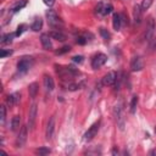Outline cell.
I'll return each mask as SVG.
<instances>
[{
	"mask_svg": "<svg viewBox=\"0 0 156 156\" xmlns=\"http://www.w3.org/2000/svg\"><path fill=\"white\" fill-rule=\"evenodd\" d=\"M33 65H34V58L33 57H30V56H23L17 62V69L21 73H26V72H28L32 68Z\"/></svg>",
	"mask_w": 156,
	"mask_h": 156,
	"instance_id": "1",
	"label": "cell"
},
{
	"mask_svg": "<svg viewBox=\"0 0 156 156\" xmlns=\"http://www.w3.org/2000/svg\"><path fill=\"white\" fill-rule=\"evenodd\" d=\"M106 61H107V56L105 55V54H96V55H94L93 56V58H91V67L94 68V69H98V68H100L101 66H104L105 63H106Z\"/></svg>",
	"mask_w": 156,
	"mask_h": 156,
	"instance_id": "2",
	"label": "cell"
},
{
	"mask_svg": "<svg viewBox=\"0 0 156 156\" xmlns=\"http://www.w3.org/2000/svg\"><path fill=\"white\" fill-rule=\"evenodd\" d=\"M46 18H48L49 24L52 26V27H58V26L62 24L61 20L58 18L57 13L55 12V10H48V11H46Z\"/></svg>",
	"mask_w": 156,
	"mask_h": 156,
	"instance_id": "3",
	"label": "cell"
},
{
	"mask_svg": "<svg viewBox=\"0 0 156 156\" xmlns=\"http://www.w3.org/2000/svg\"><path fill=\"white\" fill-rule=\"evenodd\" d=\"M154 32H155V21L152 20V17H149L147 18V24H146V30L144 33V38L145 40H151L152 35H154Z\"/></svg>",
	"mask_w": 156,
	"mask_h": 156,
	"instance_id": "4",
	"label": "cell"
},
{
	"mask_svg": "<svg viewBox=\"0 0 156 156\" xmlns=\"http://www.w3.org/2000/svg\"><path fill=\"white\" fill-rule=\"evenodd\" d=\"M27 136H28V128L26 126H23L20 130V134L17 136V140H16V146L17 147H22L24 145V143L27 141Z\"/></svg>",
	"mask_w": 156,
	"mask_h": 156,
	"instance_id": "5",
	"label": "cell"
},
{
	"mask_svg": "<svg viewBox=\"0 0 156 156\" xmlns=\"http://www.w3.org/2000/svg\"><path fill=\"white\" fill-rule=\"evenodd\" d=\"M130 68H132L133 72L141 71L144 68V60L140 56H134L130 61Z\"/></svg>",
	"mask_w": 156,
	"mask_h": 156,
	"instance_id": "6",
	"label": "cell"
},
{
	"mask_svg": "<svg viewBox=\"0 0 156 156\" xmlns=\"http://www.w3.org/2000/svg\"><path fill=\"white\" fill-rule=\"evenodd\" d=\"M99 127H100V122H95V123H94V124L85 132V134H84V140H87V141L91 140V139L98 134Z\"/></svg>",
	"mask_w": 156,
	"mask_h": 156,
	"instance_id": "7",
	"label": "cell"
},
{
	"mask_svg": "<svg viewBox=\"0 0 156 156\" xmlns=\"http://www.w3.org/2000/svg\"><path fill=\"white\" fill-rule=\"evenodd\" d=\"M37 113H38V107H37V104H33L29 108V118H28V124H29V128L33 129L34 127V123H35V118H37Z\"/></svg>",
	"mask_w": 156,
	"mask_h": 156,
	"instance_id": "8",
	"label": "cell"
},
{
	"mask_svg": "<svg viewBox=\"0 0 156 156\" xmlns=\"http://www.w3.org/2000/svg\"><path fill=\"white\" fill-rule=\"evenodd\" d=\"M116 79H117V73L116 72H108L107 74L104 76L102 84L104 85H112L116 83Z\"/></svg>",
	"mask_w": 156,
	"mask_h": 156,
	"instance_id": "9",
	"label": "cell"
},
{
	"mask_svg": "<svg viewBox=\"0 0 156 156\" xmlns=\"http://www.w3.org/2000/svg\"><path fill=\"white\" fill-rule=\"evenodd\" d=\"M54 129H55V117H51L48 122V126H46V132H45V136L46 139H51L52 134H54Z\"/></svg>",
	"mask_w": 156,
	"mask_h": 156,
	"instance_id": "10",
	"label": "cell"
},
{
	"mask_svg": "<svg viewBox=\"0 0 156 156\" xmlns=\"http://www.w3.org/2000/svg\"><path fill=\"white\" fill-rule=\"evenodd\" d=\"M40 41H41V45L45 50H50L52 48V44H51V40H50V35L49 34H41L40 35Z\"/></svg>",
	"mask_w": 156,
	"mask_h": 156,
	"instance_id": "11",
	"label": "cell"
},
{
	"mask_svg": "<svg viewBox=\"0 0 156 156\" xmlns=\"http://www.w3.org/2000/svg\"><path fill=\"white\" fill-rule=\"evenodd\" d=\"M20 99H21L20 93H15V94H11V95H9V96H7L6 102H7V105H9L10 107H12V106H15L16 104H18Z\"/></svg>",
	"mask_w": 156,
	"mask_h": 156,
	"instance_id": "12",
	"label": "cell"
},
{
	"mask_svg": "<svg viewBox=\"0 0 156 156\" xmlns=\"http://www.w3.org/2000/svg\"><path fill=\"white\" fill-rule=\"evenodd\" d=\"M141 12H143L141 6L136 4V5L134 6V10H133V17H134V21H135L136 24H139V23L141 22Z\"/></svg>",
	"mask_w": 156,
	"mask_h": 156,
	"instance_id": "13",
	"label": "cell"
},
{
	"mask_svg": "<svg viewBox=\"0 0 156 156\" xmlns=\"http://www.w3.org/2000/svg\"><path fill=\"white\" fill-rule=\"evenodd\" d=\"M44 87H45V89L48 90V91H51V90H54V88H55V83H54V79H52V77H50V76H44Z\"/></svg>",
	"mask_w": 156,
	"mask_h": 156,
	"instance_id": "14",
	"label": "cell"
},
{
	"mask_svg": "<svg viewBox=\"0 0 156 156\" xmlns=\"http://www.w3.org/2000/svg\"><path fill=\"white\" fill-rule=\"evenodd\" d=\"M49 35H50V38L56 39V40H60V41H65V40H66V35H65L62 32H60L58 29L51 30V32L49 33Z\"/></svg>",
	"mask_w": 156,
	"mask_h": 156,
	"instance_id": "15",
	"label": "cell"
},
{
	"mask_svg": "<svg viewBox=\"0 0 156 156\" xmlns=\"http://www.w3.org/2000/svg\"><path fill=\"white\" fill-rule=\"evenodd\" d=\"M121 15L119 13H113V17H112V26H113V29L115 30H119L121 28Z\"/></svg>",
	"mask_w": 156,
	"mask_h": 156,
	"instance_id": "16",
	"label": "cell"
},
{
	"mask_svg": "<svg viewBox=\"0 0 156 156\" xmlns=\"http://www.w3.org/2000/svg\"><path fill=\"white\" fill-rule=\"evenodd\" d=\"M41 27H43V20H41L40 17H37V18L33 21L32 26H30V28H32L34 32H39V30L41 29Z\"/></svg>",
	"mask_w": 156,
	"mask_h": 156,
	"instance_id": "17",
	"label": "cell"
},
{
	"mask_svg": "<svg viewBox=\"0 0 156 156\" xmlns=\"http://www.w3.org/2000/svg\"><path fill=\"white\" fill-rule=\"evenodd\" d=\"M20 122H21V117L18 115L12 117V121H11V130L12 132H16L20 128Z\"/></svg>",
	"mask_w": 156,
	"mask_h": 156,
	"instance_id": "18",
	"label": "cell"
},
{
	"mask_svg": "<svg viewBox=\"0 0 156 156\" xmlns=\"http://www.w3.org/2000/svg\"><path fill=\"white\" fill-rule=\"evenodd\" d=\"M38 89H39V87H38L37 83H32V84H29V87H28V91H29V96H30L32 99H34V98L37 96V94H38Z\"/></svg>",
	"mask_w": 156,
	"mask_h": 156,
	"instance_id": "19",
	"label": "cell"
},
{
	"mask_svg": "<svg viewBox=\"0 0 156 156\" xmlns=\"http://www.w3.org/2000/svg\"><path fill=\"white\" fill-rule=\"evenodd\" d=\"M138 96L136 95H134L133 98H132V100H130V105H129V111H130V113H134L135 112V110H136V105H138Z\"/></svg>",
	"mask_w": 156,
	"mask_h": 156,
	"instance_id": "20",
	"label": "cell"
},
{
	"mask_svg": "<svg viewBox=\"0 0 156 156\" xmlns=\"http://www.w3.org/2000/svg\"><path fill=\"white\" fill-rule=\"evenodd\" d=\"M99 33H100V35H101V38L104 39V40H110V38H111V35H110V33H108V30L106 29V28H104V27H101V28H99Z\"/></svg>",
	"mask_w": 156,
	"mask_h": 156,
	"instance_id": "21",
	"label": "cell"
},
{
	"mask_svg": "<svg viewBox=\"0 0 156 156\" xmlns=\"http://www.w3.org/2000/svg\"><path fill=\"white\" fill-rule=\"evenodd\" d=\"M15 35H16V34H13V33H7V34L2 35L1 43H2V44H10V43H12V39H13Z\"/></svg>",
	"mask_w": 156,
	"mask_h": 156,
	"instance_id": "22",
	"label": "cell"
},
{
	"mask_svg": "<svg viewBox=\"0 0 156 156\" xmlns=\"http://www.w3.org/2000/svg\"><path fill=\"white\" fill-rule=\"evenodd\" d=\"M112 10H113V6H112L111 4H106V5H104V7H102V12H101V15H102V16H106V15L111 13Z\"/></svg>",
	"mask_w": 156,
	"mask_h": 156,
	"instance_id": "23",
	"label": "cell"
},
{
	"mask_svg": "<svg viewBox=\"0 0 156 156\" xmlns=\"http://www.w3.org/2000/svg\"><path fill=\"white\" fill-rule=\"evenodd\" d=\"M26 5H27V0H22L21 2H17V4L12 7V11H13V12H17V11H20L21 9H23Z\"/></svg>",
	"mask_w": 156,
	"mask_h": 156,
	"instance_id": "24",
	"label": "cell"
},
{
	"mask_svg": "<svg viewBox=\"0 0 156 156\" xmlns=\"http://www.w3.org/2000/svg\"><path fill=\"white\" fill-rule=\"evenodd\" d=\"M35 152L38 154V155H41V156H44V155H48V154H50V149L49 147H39V149H37L35 150Z\"/></svg>",
	"mask_w": 156,
	"mask_h": 156,
	"instance_id": "25",
	"label": "cell"
},
{
	"mask_svg": "<svg viewBox=\"0 0 156 156\" xmlns=\"http://www.w3.org/2000/svg\"><path fill=\"white\" fill-rule=\"evenodd\" d=\"M26 28H27V24H24V23H23V24H20V26L17 27L16 33H15V34H16V37H20V35L26 30Z\"/></svg>",
	"mask_w": 156,
	"mask_h": 156,
	"instance_id": "26",
	"label": "cell"
},
{
	"mask_svg": "<svg viewBox=\"0 0 156 156\" xmlns=\"http://www.w3.org/2000/svg\"><path fill=\"white\" fill-rule=\"evenodd\" d=\"M151 4H152V0H143V2H141V10L143 11H145V10H147L150 6H151Z\"/></svg>",
	"mask_w": 156,
	"mask_h": 156,
	"instance_id": "27",
	"label": "cell"
},
{
	"mask_svg": "<svg viewBox=\"0 0 156 156\" xmlns=\"http://www.w3.org/2000/svg\"><path fill=\"white\" fill-rule=\"evenodd\" d=\"M69 50H71V46H68V45H66V46H62L61 49L56 50V55H62V54H66V52H68Z\"/></svg>",
	"mask_w": 156,
	"mask_h": 156,
	"instance_id": "28",
	"label": "cell"
},
{
	"mask_svg": "<svg viewBox=\"0 0 156 156\" xmlns=\"http://www.w3.org/2000/svg\"><path fill=\"white\" fill-rule=\"evenodd\" d=\"M67 68L69 69V72H71L73 76H78V74H79V71H78V68H76L74 66L69 65V66H67Z\"/></svg>",
	"mask_w": 156,
	"mask_h": 156,
	"instance_id": "29",
	"label": "cell"
},
{
	"mask_svg": "<svg viewBox=\"0 0 156 156\" xmlns=\"http://www.w3.org/2000/svg\"><path fill=\"white\" fill-rule=\"evenodd\" d=\"M11 54H12L11 50H4V49H1V51H0V57L4 58V57H6V56H10Z\"/></svg>",
	"mask_w": 156,
	"mask_h": 156,
	"instance_id": "30",
	"label": "cell"
},
{
	"mask_svg": "<svg viewBox=\"0 0 156 156\" xmlns=\"http://www.w3.org/2000/svg\"><path fill=\"white\" fill-rule=\"evenodd\" d=\"M83 58H84L83 56H80V55H77V56H73V57H72V61H73V62H76V63H82V62L84 61Z\"/></svg>",
	"mask_w": 156,
	"mask_h": 156,
	"instance_id": "31",
	"label": "cell"
},
{
	"mask_svg": "<svg viewBox=\"0 0 156 156\" xmlns=\"http://www.w3.org/2000/svg\"><path fill=\"white\" fill-rule=\"evenodd\" d=\"M102 7H104V4H102V2H99V4L96 5V7H95V12L99 13V15H101V12H102Z\"/></svg>",
	"mask_w": 156,
	"mask_h": 156,
	"instance_id": "32",
	"label": "cell"
},
{
	"mask_svg": "<svg viewBox=\"0 0 156 156\" xmlns=\"http://www.w3.org/2000/svg\"><path fill=\"white\" fill-rule=\"evenodd\" d=\"M77 43H78L79 45H84V44L87 43V39H85L84 37H78V38H77Z\"/></svg>",
	"mask_w": 156,
	"mask_h": 156,
	"instance_id": "33",
	"label": "cell"
},
{
	"mask_svg": "<svg viewBox=\"0 0 156 156\" xmlns=\"http://www.w3.org/2000/svg\"><path fill=\"white\" fill-rule=\"evenodd\" d=\"M5 117H6V107L1 106V122L5 121Z\"/></svg>",
	"mask_w": 156,
	"mask_h": 156,
	"instance_id": "34",
	"label": "cell"
},
{
	"mask_svg": "<svg viewBox=\"0 0 156 156\" xmlns=\"http://www.w3.org/2000/svg\"><path fill=\"white\" fill-rule=\"evenodd\" d=\"M77 89H79V84H69L68 85V90H71V91H74Z\"/></svg>",
	"mask_w": 156,
	"mask_h": 156,
	"instance_id": "35",
	"label": "cell"
},
{
	"mask_svg": "<svg viewBox=\"0 0 156 156\" xmlns=\"http://www.w3.org/2000/svg\"><path fill=\"white\" fill-rule=\"evenodd\" d=\"M43 2L45 5H48V6H52L55 4V0H43Z\"/></svg>",
	"mask_w": 156,
	"mask_h": 156,
	"instance_id": "36",
	"label": "cell"
},
{
	"mask_svg": "<svg viewBox=\"0 0 156 156\" xmlns=\"http://www.w3.org/2000/svg\"><path fill=\"white\" fill-rule=\"evenodd\" d=\"M112 154H113V155H115V154H118V151H117L116 149H113V150H112Z\"/></svg>",
	"mask_w": 156,
	"mask_h": 156,
	"instance_id": "37",
	"label": "cell"
},
{
	"mask_svg": "<svg viewBox=\"0 0 156 156\" xmlns=\"http://www.w3.org/2000/svg\"><path fill=\"white\" fill-rule=\"evenodd\" d=\"M155 133H156V127H155Z\"/></svg>",
	"mask_w": 156,
	"mask_h": 156,
	"instance_id": "38",
	"label": "cell"
}]
</instances>
